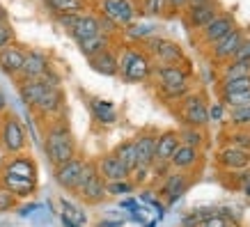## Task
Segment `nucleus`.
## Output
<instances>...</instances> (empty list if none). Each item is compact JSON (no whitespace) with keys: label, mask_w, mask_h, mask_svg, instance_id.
<instances>
[{"label":"nucleus","mask_w":250,"mask_h":227,"mask_svg":"<svg viewBox=\"0 0 250 227\" xmlns=\"http://www.w3.org/2000/svg\"><path fill=\"white\" fill-rule=\"evenodd\" d=\"M220 103H223L225 108L250 106V92H241V94H229V97H220Z\"/></svg>","instance_id":"ea45409f"},{"label":"nucleus","mask_w":250,"mask_h":227,"mask_svg":"<svg viewBox=\"0 0 250 227\" xmlns=\"http://www.w3.org/2000/svg\"><path fill=\"white\" fill-rule=\"evenodd\" d=\"M186 5H188V0H166V7L167 16H172V14H179V12H184L186 9Z\"/></svg>","instance_id":"de8ad7c7"},{"label":"nucleus","mask_w":250,"mask_h":227,"mask_svg":"<svg viewBox=\"0 0 250 227\" xmlns=\"http://www.w3.org/2000/svg\"><path fill=\"white\" fill-rule=\"evenodd\" d=\"M241 92H250V76H241V78H228V81H220V85H218V94H220V97L241 94Z\"/></svg>","instance_id":"2f4dec72"},{"label":"nucleus","mask_w":250,"mask_h":227,"mask_svg":"<svg viewBox=\"0 0 250 227\" xmlns=\"http://www.w3.org/2000/svg\"><path fill=\"white\" fill-rule=\"evenodd\" d=\"M51 90V85L44 83V81H19V94H21V101L25 106L35 108L42 101L46 92Z\"/></svg>","instance_id":"5701e85b"},{"label":"nucleus","mask_w":250,"mask_h":227,"mask_svg":"<svg viewBox=\"0 0 250 227\" xmlns=\"http://www.w3.org/2000/svg\"><path fill=\"white\" fill-rule=\"evenodd\" d=\"M152 76L156 78L159 94L166 101H182L190 94V71L182 64H159L154 67Z\"/></svg>","instance_id":"f03ea898"},{"label":"nucleus","mask_w":250,"mask_h":227,"mask_svg":"<svg viewBox=\"0 0 250 227\" xmlns=\"http://www.w3.org/2000/svg\"><path fill=\"white\" fill-rule=\"evenodd\" d=\"M101 28H99V16L97 14H81V19L76 21V25L69 30V35L76 39V44L85 41L90 37H97Z\"/></svg>","instance_id":"a878e982"},{"label":"nucleus","mask_w":250,"mask_h":227,"mask_svg":"<svg viewBox=\"0 0 250 227\" xmlns=\"http://www.w3.org/2000/svg\"><path fill=\"white\" fill-rule=\"evenodd\" d=\"M48 71H51L48 55L37 48H25V62H23L19 81H42Z\"/></svg>","instance_id":"1a4fd4ad"},{"label":"nucleus","mask_w":250,"mask_h":227,"mask_svg":"<svg viewBox=\"0 0 250 227\" xmlns=\"http://www.w3.org/2000/svg\"><path fill=\"white\" fill-rule=\"evenodd\" d=\"M177 113L182 117L184 126H193V129H202L209 124V106L202 94H186V97L179 101V108Z\"/></svg>","instance_id":"423d86ee"},{"label":"nucleus","mask_w":250,"mask_h":227,"mask_svg":"<svg viewBox=\"0 0 250 227\" xmlns=\"http://www.w3.org/2000/svg\"><path fill=\"white\" fill-rule=\"evenodd\" d=\"M7 110V97H5V92L0 90V115Z\"/></svg>","instance_id":"6e6d98bb"},{"label":"nucleus","mask_w":250,"mask_h":227,"mask_svg":"<svg viewBox=\"0 0 250 227\" xmlns=\"http://www.w3.org/2000/svg\"><path fill=\"white\" fill-rule=\"evenodd\" d=\"M229 62H250V37L246 35V39L241 41V46L236 48V53H234V58Z\"/></svg>","instance_id":"37998d69"},{"label":"nucleus","mask_w":250,"mask_h":227,"mask_svg":"<svg viewBox=\"0 0 250 227\" xmlns=\"http://www.w3.org/2000/svg\"><path fill=\"white\" fill-rule=\"evenodd\" d=\"M229 223H234V220H228L225 216H220V209H218V213H216V216L207 218L200 227H229Z\"/></svg>","instance_id":"c03bdc74"},{"label":"nucleus","mask_w":250,"mask_h":227,"mask_svg":"<svg viewBox=\"0 0 250 227\" xmlns=\"http://www.w3.org/2000/svg\"><path fill=\"white\" fill-rule=\"evenodd\" d=\"M44 5L55 16L60 14H83L85 0H44Z\"/></svg>","instance_id":"c756f323"},{"label":"nucleus","mask_w":250,"mask_h":227,"mask_svg":"<svg viewBox=\"0 0 250 227\" xmlns=\"http://www.w3.org/2000/svg\"><path fill=\"white\" fill-rule=\"evenodd\" d=\"M122 206H124V209H133V211H138V202H136V200H122Z\"/></svg>","instance_id":"864d4df0"},{"label":"nucleus","mask_w":250,"mask_h":227,"mask_svg":"<svg viewBox=\"0 0 250 227\" xmlns=\"http://www.w3.org/2000/svg\"><path fill=\"white\" fill-rule=\"evenodd\" d=\"M39 115H44V117H58L62 115L64 110V94H62L60 87H51V90L46 92L42 101H39L37 106H35Z\"/></svg>","instance_id":"aec40b11"},{"label":"nucleus","mask_w":250,"mask_h":227,"mask_svg":"<svg viewBox=\"0 0 250 227\" xmlns=\"http://www.w3.org/2000/svg\"><path fill=\"white\" fill-rule=\"evenodd\" d=\"M156 131H143L133 138L136 143V156H138V165L152 167L154 165V151H156Z\"/></svg>","instance_id":"6ab92c4d"},{"label":"nucleus","mask_w":250,"mask_h":227,"mask_svg":"<svg viewBox=\"0 0 250 227\" xmlns=\"http://www.w3.org/2000/svg\"><path fill=\"white\" fill-rule=\"evenodd\" d=\"M190 184H193V179H190L188 172H179V170H170L167 172V177L163 179V184H161L159 188V195L166 200L167 205H174L179 197L186 193V190L190 188Z\"/></svg>","instance_id":"9d476101"},{"label":"nucleus","mask_w":250,"mask_h":227,"mask_svg":"<svg viewBox=\"0 0 250 227\" xmlns=\"http://www.w3.org/2000/svg\"><path fill=\"white\" fill-rule=\"evenodd\" d=\"M209 2H216V0H188L186 9H190V7H202V5H209ZM186 9H184V12H186Z\"/></svg>","instance_id":"3c124183"},{"label":"nucleus","mask_w":250,"mask_h":227,"mask_svg":"<svg viewBox=\"0 0 250 227\" xmlns=\"http://www.w3.org/2000/svg\"><path fill=\"white\" fill-rule=\"evenodd\" d=\"M115 156L122 161V165L126 167V170H136L138 167V156H136V143H133V138L131 140H122L117 147H115L113 151Z\"/></svg>","instance_id":"c85d7f7f"},{"label":"nucleus","mask_w":250,"mask_h":227,"mask_svg":"<svg viewBox=\"0 0 250 227\" xmlns=\"http://www.w3.org/2000/svg\"><path fill=\"white\" fill-rule=\"evenodd\" d=\"M0 172L14 174V177H21V179H28V182H37V163L25 154H16V156L7 159L2 163Z\"/></svg>","instance_id":"ddd939ff"},{"label":"nucleus","mask_w":250,"mask_h":227,"mask_svg":"<svg viewBox=\"0 0 250 227\" xmlns=\"http://www.w3.org/2000/svg\"><path fill=\"white\" fill-rule=\"evenodd\" d=\"M12 44H16V32L12 28V23H0V51H5Z\"/></svg>","instance_id":"a19ab883"},{"label":"nucleus","mask_w":250,"mask_h":227,"mask_svg":"<svg viewBox=\"0 0 250 227\" xmlns=\"http://www.w3.org/2000/svg\"><path fill=\"white\" fill-rule=\"evenodd\" d=\"M156 35V25L152 23H129V25H124V37L131 39V41H145V39H149Z\"/></svg>","instance_id":"7c9ffc66"},{"label":"nucleus","mask_w":250,"mask_h":227,"mask_svg":"<svg viewBox=\"0 0 250 227\" xmlns=\"http://www.w3.org/2000/svg\"><path fill=\"white\" fill-rule=\"evenodd\" d=\"M122 225H124L122 220H101L99 223V227H122Z\"/></svg>","instance_id":"603ef678"},{"label":"nucleus","mask_w":250,"mask_h":227,"mask_svg":"<svg viewBox=\"0 0 250 227\" xmlns=\"http://www.w3.org/2000/svg\"><path fill=\"white\" fill-rule=\"evenodd\" d=\"M166 9V0H140V12L145 16H163Z\"/></svg>","instance_id":"4c0bfd02"},{"label":"nucleus","mask_w":250,"mask_h":227,"mask_svg":"<svg viewBox=\"0 0 250 227\" xmlns=\"http://www.w3.org/2000/svg\"><path fill=\"white\" fill-rule=\"evenodd\" d=\"M117 60H120V76L124 78V83H145L147 78H152L154 62L143 48L126 46L122 48Z\"/></svg>","instance_id":"7ed1b4c3"},{"label":"nucleus","mask_w":250,"mask_h":227,"mask_svg":"<svg viewBox=\"0 0 250 227\" xmlns=\"http://www.w3.org/2000/svg\"><path fill=\"white\" fill-rule=\"evenodd\" d=\"M60 223H62V227H83V225H76L74 220H69L67 216H62V213H60Z\"/></svg>","instance_id":"5fc2aeb1"},{"label":"nucleus","mask_w":250,"mask_h":227,"mask_svg":"<svg viewBox=\"0 0 250 227\" xmlns=\"http://www.w3.org/2000/svg\"><path fill=\"white\" fill-rule=\"evenodd\" d=\"M145 227H156V223H147V225H145Z\"/></svg>","instance_id":"bf43d9fd"},{"label":"nucleus","mask_w":250,"mask_h":227,"mask_svg":"<svg viewBox=\"0 0 250 227\" xmlns=\"http://www.w3.org/2000/svg\"><path fill=\"white\" fill-rule=\"evenodd\" d=\"M177 133H179V143L188 144V147H195V149H200V147H202V143H205V133H202V129L184 126V129L177 131Z\"/></svg>","instance_id":"72a5a7b5"},{"label":"nucleus","mask_w":250,"mask_h":227,"mask_svg":"<svg viewBox=\"0 0 250 227\" xmlns=\"http://www.w3.org/2000/svg\"><path fill=\"white\" fill-rule=\"evenodd\" d=\"M229 124L234 129H250V106L229 108Z\"/></svg>","instance_id":"f704fd0d"},{"label":"nucleus","mask_w":250,"mask_h":227,"mask_svg":"<svg viewBox=\"0 0 250 227\" xmlns=\"http://www.w3.org/2000/svg\"><path fill=\"white\" fill-rule=\"evenodd\" d=\"M0 23H7V9L0 5Z\"/></svg>","instance_id":"4d7b16f0"},{"label":"nucleus","mask_w":250,"mask_h":227,"mask_svg":"<svg viewBox=\"0 0 250 227\" xmlns=\"http://www.w3.org/2000/svg\"><path fill=\"white\" fill-rule=\"evenodd\" d=\"M133 182L131 179H124V182H110L106 184V193L113 197H122V195H129V193H133Z\"/></svg>","instance_id":"58836bf2"},{"label":"nucleus","mask_w":250,"mask_h":227,"mask_svg":"<svg viewBox=\"0 0 250 227\" xmlns=\"http://www.w3.org/2000/svg\"><path fill=\"white\" fill-rule=\"evenodd\" d=\"M99 16H106L124 28L136 21V5L133 0H99Z\"/></svg>","instance_id":"0eeeda50"},{"label":"nucleus","mask_w":250,"mask_h":227,"mask_svg":"<svg viewBox=\"0 0 250 227\" xmlns=\"http://www.w3.org/2000/svg\"><path fill=\"white\" fill-rule=\"evenodd\" d=\"M99 28H101V32H104V35H108V37H113L115 32L120 30V25H117V23H113L110 19H106V16H99Z\"/></svg>","instance_id":"a18cd8bd"},{"label":"nucleus","mask_w":250,"mask_h":227,"mask_svg":"<svg viewBox=\"0 0 250 227\" xmlns=\"http://www.w3.org/2000/svg\"><path fill=\"white\" fill-rule=\"evenodd\" d=\"M83 167H85V159H81V156L58 165L55 167V182H58V186L69 190V193H74V190H76V184H78V177L83 172Z\"/></svg>","instance_id":"f8f14e48"},{"label":"nucleus","mask_w":250,"mask_h":227,"mask_svg":"<svg viewBox=\"0 0 250 227\" xmlns=\"http://www.w3.org/2000/svg\"><path fill=\"white\" fill-rule=\"evenodd\" d=\"M28 144V136H25V129H23L21 120L16 115H5L0 120V147L16 156V154H23Z\"/></svg>","instance_id":"39448f33"},{"label":"nucleus","mask_w":250,"mask_h":227,"mask_svg":"<svg viewBox=\"0 0 250 227\" xmlns=\"http://www.w3.org/2000/svg\"><path fill=\"white\" fill-rule=\"evenodd\" d=\"M90 67L101 76H117L120 74V60H117V53L113 48H106L104 53L90 58Z\"/></svg>","instance_id":"bb28decb"},{"label":"nucleus","mask_w":250,"mask_h":227,"mask_svg":"<svg viewBox=\"0 0 250 227\" xmlns=\"http://www.w3.org/2000/svg\"><path fill=\"white\" fill-rule=\"evenodd\" d=\"M179 133L177 131H163L156 136V151H154V161L159 163H170L172 154L179 147Z\"/></svg>","instance_id":"412c9836"},{"label":"nucleus","mask_w":250,"mask_h":227,"mask_svg":"<svg viewBox=\"0 0 250 227\" xmlns=\"http://www.w3.org/2000/svg\"><path fill=\"white\" fill-rule=\"evenodd\" d=\"M218 165L223 170H232V172H239V170H246L250 167V151H243V149H236V147H229L225 144L223 149L218 151Z\"/></svg>","instance_id":"dca6fc26"},{"label":"nucleus","mask_w":250,"mask_h":227,"mask_svg":"<svg viewBox=\"0 0 250 227\" xmlns=\"http://www.w3.org/2000/svg\"><path fill=\"white\" fill-rule=\"evenodd\" d=\"M241 190H243V193H246V197H250V182H246V184H243V186H241Z\"/></svg>","instance_id":"13d9d810"},{"label":"nucleus","mask_w":250,"mask_h":227,"mask_svg":"<svg viewBox=\"0 0 250 227\" xmlns=\"http://www.w3.org/2000/svg\"><path fill=\"white\" fill-rule=\"evenodd\" d=\"M90 113L101 126H113L117 122V108L113 101H106V99H90Z\"/></svg>","instance_id":"b1692460"},{"label":"nucleus","mask_w":250,"mask_h":227,"mask_svg":"<svg viewBox=\"0 0 250 227\" xmlns=\"http://www.w3.org/2000/svg\"><path fill=\"white\" fill-rule=\"evenodd\" d=\"M14 209H16V197L12 195L9 190H5L0 186V213L14 211Z\"/></svg>","instance_id":"79ce46f5"},{"label":"nucleus","mask_w":250,"mask_h":227,"mask_svg":"<svg viewBox=\"0 0 250 227\" xmlns=\"http://www.w3.org/2000/svg\"><path fill=\"white\" fill-rule=\"evenodd\" d=\"M35 211H42V206L37 202H32V205H25V206H16V213L21 216V218H30Z\"/></svg>","instance_id":"09e8293b"},{"label":"nucleus","mask_w":250,"mask_h":227,"mask_svg":"<svg viewBox=\"0 0 250 227\" xmlns=\"http://www.w3.org/2000/svg\"><path fill=\"white\" fill-rule=\"evenodd\" d=\"M143 51L152 60H156L159 64H184L186 62V55H184L182 46L172 41V39H166V37H159V35H154V37L145 39L143 41Z\"/></svg>","instance_id":"20e7f679"},{"label":"nucleus","mask_w":250,"mask_h":227,"mask_svg":"<svg viewBox=\"0 0 250 227\" xmlns=\"http://www.w3.org/2000/svg\"><path fill=\"white\" fill-rule=\"evenodd\" d=\"M0 186L5 190H9L16 200L19 197H30L37 190V182H28V179H21V177L5 174V172H0Z\"/></svg>","instance_id":"393cba45"},{"label":"nucleus","mask_w":250,"mask_h":227,"mask_svg":"<svg viewBox=\"0 0 250 227\" xmlns=\"http://www.w3.org/2000/svg\"><path fill=\"white\" fill-rule=\"evenodd\" d=\"M76 195L83 200L85 205H101V202L108 197L106 182L101 179V174H99V172H94L90 179H87V182H85L83 186L76 190Z\"/></svg>","instance_id":"a211bd4d"},{"label":"nucleus","mask_w":250,"mask_h":227,"mask_svg":"<svg viewBox=\"0 0 250 227\" xmlns=\"http://www.w3.org/2000/svg\"><path fill=\"white\" fill-rule=\"evenodd\" d=\"M250 76V62H225L220 64V81Z\"/></svg>","instance_id":"473e14b6"},{"label":"nucleus","mask_w":250,"mask_h":227,"mask_svg":"<svg viewBox=\"0 0 250 227\" xmlns=\"http://www.w3.org/2000/svg\"><path fill=\"white\" fill-rule=\"evenodd\" d=\"M44 151L55 167L76 159V140L64 120L51 122L44 133Z\"/></svg>","instance_id":"f257e3e1"},{"label":"nucleus","mask_w":250,"mask_h":227,"mask_svg":"<svg viewBox=\"0 0 250 227\" xmlns=\"http://www.w3.org/2000/svg\"><path fill=\"white\" fill-rule=\"evenodd\" d=\"M228 138H229V147L250 151V131L248 129H236V131H232Z\"/></svg>","instance_id":"e433bc0d"},{"label":"nucleus","mask_w":250,"mask_h":227,"mask_svg":"<svg viewBox=\"0 0 250 227\" xmlns=\"http://www.w3.org/2000/svg\"><path fill=\"white\" fill-rule=\"evenodd\" d=\"M218 16V2H209V5H202V7H190L184 12V21L188 28L193 30H202L209 23Z\"/></svg>","instance_id":"f3484780"},{"label":"nucleus","mask_w":250,"mask_h":227,"mask_svg":"<svg viewBox=\"0 0 250 227\" xmlns=\"http://www.w3.org/2000/svg\"><path fill=\"white\" fill-rule=\"evenodd\" d=\"M200 149L195 147H188V144H179L177 151L172 154V159H170V167L172 170H179V172H188L193 167L200 163Z\"/></svg>","instance_id":"4be33fe9"},{"label":"nucleus","mask_w":250,"mask_h":227,"mask_svg":"<svg viewBox=\"0 0 250 227\" xmlns=\"http://www.w3.org/2000/svg\"><path fill=\"white\" fill-rule=\"evenodd\" d=\"M106 48H110V37L104 35V32H99L97 37H90V39H85V41L78 44V51H81L87 60L94 58V55H99V53H104Z\"/></svg>","instance_id":"cd10ccee"},{"label":"nucleus","mask_w":250,"mask_h":227,"mask_svg":"<svg viewBox=\"0 0 250 227\" xmlns=\"http://www.w3.org/2000/svg\"><path fill=\"white\" fill-rule=\"evenodd\" d=\"M78 19H81V14H60V16H55L58 25H62L64 30H71V28L76 25Z\"/></svg>","instance_id":"49530a36"},{"label":"nucleus","mask_w":250,"mask_h":227,"mask_svg":"<svg viewBox=\"0 0 250 227\" xmlns=\"http://www.w3.org/2000/svg\"><path fill=\"white\" fill-rule=\"evenodd\" d=\"M97 172L101 174V179L106 184L110 182H124V179H129L131 172L126 167L122 165V161L115 156V154H106V156H101L97 161Z\"/></svg>","instance_id":"4468645a"},{"label":"nucleus","mask_w":250,"mask_h":227,"mask_svg":"<svg viewBox=\"0 0 250 227\" xmlns=\"http://www.w3.org/2000/svg\"><path fill=\"white\" fill-rule=\"evenodd\" d=\"M234 28H236L234 16L228 14V12H218V16H216L207 28L200 30V41L205 46H211L213 41H218V39H223L225 35H229Z\"/></svg>","instance_id":"9b49d317"},{"label":"nucleus","mask_w":250,"mask_h":227,"mask_svg":"<svg viewBox=\"0 0 250 227\" xmlns=\"http://www.w3.org/2000/svg\"><path fill=\"white\" fill-rule=\"evenodd\" d=\"M243 39H246V32H243V28H239V25H236L229 35H225L223 39H218V41H213V44L209 46V55H211V60L218 62V64L229 62L232 58H234L236 48L241 46Z\"/></svg>","instance_id":"6e6552de"},{"label":"nucleus","mask_w":250,"mask_h":227,"mask_svg":"<svg viewBox=\"0 0 250 227\" xmlns=\"http://www.w3.org/2000/svg\"><path fill=\"white\" fill-rule=\"evenodd\" d=\"M60 209H62L60 211L62 216H67L69 220H74L76 225H85V223H87V216H85L74 202H69V200H64V197L60 200Z\"/></svg>","instance_id":"c9c22d12"},{"label":"nucleus","mask_w":250,"mask_h":227,"mask_svg":"<svg viewBox=\"0 0 250 227\" xmlns=\"http://www.w3.org/2000/svg\"><path fill=\"white\" fill-rule=\"evenodd\" d=\"M23 62H25V48L23 46L12 44L5 51H0V71L5 76L19 78L23 69Z\"/></svg>","instance_id":"2eb2a0df"},{"label":"nucleus","mask_w":250,"mask_h":227,"mask_svg":"<svg viewBox=\"0 0 250 227\" xmlns=\"http://www.w3.org/2000/svg\"><path fill=\"white\" fill-rule=\"evenodd\" d=\"M223 117H225V106L218 101V103H213V106L209 108V120H211V122H220Z\"/></svg>","instance_id":"8fccbe9b"}]
</instances>
